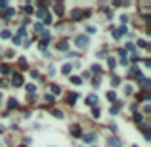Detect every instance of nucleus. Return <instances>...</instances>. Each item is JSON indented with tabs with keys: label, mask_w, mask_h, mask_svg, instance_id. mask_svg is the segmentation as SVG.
<instances>
[{
	"label": "nucleus",
	"mask_w": 151,
	"mask_h": 147,
	"mask_svg": "<svg viewBox=\"0 0 151 147\" xmlns=\"http://www.w3.org/2000/svg\"><path fill=\"white\" fill-rule=\"evenodd\" d=\"M119 82H121V80H119L117 77H113V78H111V84H113V86H119Z\"/></svg>",
	"instance_id": "36"
},
{
	"label": "nucleus",
	"mask_w": 151,
	"mask_h": 147,
	"mask_svg": "<svg viewBox=\"0 0 151 147\" xmlns=\"http://www.w3.org/2000/svg\"><path fill=\"white\" fill-rule=\"evenodd\" d=\"M138 46H140V48H143V50H145V48H147V42H145V40H138Z\"/></svg>",
	"instance_id": "35"
},
{
	"label": "nucleus",
	"mask_w": 151,
	"mask_h": 147,
	"mask_svg": "<svg viewBox=\"0 0 151 147\" xmlns=\"http://www.w3.org/2000/svg\"><path fill=\"white\" fill-rule=\"evenodd\" d=\"M92 117H94V119H98V117H100V109H98V107H94V109H92Z\"/></svg>",
	"instance_id": "31"
},
{
	"label": "nucleus",
	"mask_w": 151,
	"mask_h": 147,
	"mask_svg": "<svg viewBox=\"0 0 151 147\" xmlns=\"http://www.w3.org/2000/svg\"><path fill=\"white\" fill-rule=\"evenodd\" d=\"M71 82H73L75 86H78V84L82 82V78H78V77H71Z\"/></svg>",
	"instance_id": "26"
},
{
	"label": "nucleus",
	"mask_w": 151,
	"mask_h": 147,
	"mask_svg": "<svg viewBox=\"0 0 151 147\" xmlns=\"http://www.w3.org/2000/svg\"><path fill=\"white\" fill-rule=\"evenodd\" d=\"M71 71H73V65H71V63H65L63 67H61V73H63V75H69Z\"/></svg>",
	"instance_id": "13"
},
{
	"label": "nucleus",
	"mask_w": 151,
	"mask_h": 147,
	"mask_svg": "<svg viewBox=\"0 0 151 147\" xmlns=\"http://www.w3.org/2000/svg\"><path fill=\"white\" fill-rule=\"evenodd\" d=\"M25 12H27V14H33V6L27 4V6H25Z\"/></svg>",
	"instance_id": "39"
},
{
	"label": "nucleus",
	"mask_w": 151,
	"mask_h": 147,
	"mask_svg": "<svg viewBox=\"0 0 151 147\" xmlns=\"http://www.w3.org/2000/svg\"><path fill=\"white\" fill-rule=\"evenodd\" d=\"M107 65H109V69H115V67H117V59L109 57V59H107Z\"/></svg>",
	"instance_id": "19"
},
{
	"label": "nucleus",
	"mask_w": 151,
	"mask_h": 147,
	"mask_svg": "<svg viewBox=\"0 0 151 147\" xmlns=\"http://www.w3.org/2000/svg\"><path fill=\"white\" fill-rule=\"evenodd\" d=\"M142 120H143V117L140 115V113H134V122H136V124H142Z\"/></svg>",
	"instance_id": "18"
},
{
	"label": "nucleus",
	"mask_w": 151,
	"mask_h": 147,
	"mask_svg": "<svg viewBox=\"0 0 151 147\" xmlns=\"http://www.w3.org/2000/svg\"><path fill=\"white\" fill-rule=\"evenodd\" d=\"M19 67L21 69H27V59L25 57H19Z\"/></svg>",
	"instance_id": "23"
},
{
	"label": "nucleus",
	"mask_w": 151,
	"mask_h": 147,
	"mask_svg": "<svg viewBox=\"0 0 151 147\" xmlns=\"http://www.w3.org/2000/svg\"><path fill=\"white\" fill-rule=\"evenodd\" d=\"M14 14H15V10L12 8V6H6V10H4V14H2V17H4V19H8V17H12Z\"/></svg>",
	"instance_id": "7"
},
{
	"label": "nucleus",
	"mask_w": 151,
	"mask_h": 147,
	"mask_svg": "<svg viewBox=\"0 0 151 147\" xmlns=\"http://www.w3.org/2000/svg\"><path fill=\"white\" fill-rule=\"evenodd\" d=\"M86 103H88V105H96V103H98V97L94 96V94H90V96L86 97Z\"/></svg>",
	"instance_id": "12"
},
{
	"label": "nucleus",
	"mask_w": 151,
	"mask_h": 147,
	"mask_svg": "<svg viewBox=\"0 0 151 147\" xmlns=\"http://www.w3.org/2000/svg\"><path fill=\"white\" fill-rule=\"evenodd\" d=\"M140 99H142V101H149V99H151V96L145 92V94H142V96H140Z\"/></svg>",
	"instance_id": "32"
},
{
	"label": "nucleus",
	"mask_w": 151,
	"mask_h": 147,
	"mask_svg": "<svg viewBox=\"0 0 151 147\" xmlns=\"http://www.w3.org/2000/svg\"><path fill=\"white\" fill-rule=\"evenodd\" d=\"M0 37H2V38L6 40V38H10V37H12V32H10V31H2V32H0Z\"/></svg>",
	"instance_id": "29"
},
{
	"label": "nucleus",
	"mask_w": 151,
	"mask_h": 147,
	"mask_svg": "<svg viewBox=\"0 0 151 147\" xmlns=\"http://www.w3.org/2000/svg\"><path fill=\"white\" fill-rule=\"evenodd\" d=\"M27 92L31 94V96H35V92H37V86H35V84H27Z\"/></svg>",
	"instance_id": "16"
},
{
	"label": "nucleus",
	"mask_w": 151,
	"mask_h": 147,
	"mask_svg": "<svg viewBox=\"0 0 151 147\" xmlns=\"http://www.w3.org/2000/svg\"><path fill=\"white\" fill-rule=\"evenodd\" d=\"M71 134H73L75 138H78V136H80V126H78V124H73V126H71Z\"/></svg>",
	"instance_id": "10"
},
{
	"label": "nucleus",
	"mask_w": 151,
	"mask_h": 147,
	"mask_svg": "<svg viewBox=\"0 0 151 147\" xmlns=\"http://www.w3.org/2000/svg\"><path fill=\"white\" fill-rule=\"evenodd\" d=\"M107 99H109V101H115V99H117V94H115V92H109V94H107Z\"/></svg>",
	"instance_id": "30"
},
{
	"label": "nucleus",
	"mask_w": 151,
	"mask_h": 147,
	"mask_svg": "<svg viewBox=\"0 0 151 147\" xmlns=\"http://www.w3.org/2000/svg\"><path fill=\"white\" fill-rule=\"evenodd\" d=\"M54 12H55V14H63V6H61V4H55L54 6Z\"/></svg>",
	"instance_id": "25"
},
{
	"label": "nucleus",
	"mask_w": 151,
	"mask_h": 147,
	"mask_svg": "<svg viewBox=\"0 0 151 147\" xmlns=\"http://www.w3.org/2000/svg\"><path fill=\"white\" fill-rule=\"evenodd\" d=\"M12 40H14V44H19V42H21V38H19V37H14Z\"/></svg>",
	"instance_id": "41"
},
{
	"label": "nucleus",
	"mask_w": 151,
	"mask_h": 147,
	"mask_svg": "<svg viewBox=\"0 0 151 147\" xmlns=\"http://www.w3.org/2000/svg\"><path fill=\"white\" fill-rule=\"evenodd\" d=\"M119 61H121V65L128 63V61H126V50H119Z\"/></svg>",
	"instance_id": "9"
},
{
	"label": "nucleus",
	"mask_w": 151,
	"mask_h": 147,
	"mask_svg": "<svg viewBox=\"0 0 151 147\" xmlns=\"http://www.w3.org/2000/svg\"><path fill=\"white\" fill-rule=\"evenodd\" d=\"M124 94H126V96H132V94H134V88L130 86V84H126V86H124Z\"/></svg>",
	"instance_id": "17"
},
{
	"label": "nucleus",
	"mask_w": 151,
	"mask_h": 147,
	"mask_svg": "<svg viewBox=\"0 0 151 147\" xmlns=\"http://www.w3.org/2000/svg\"><path fill=\"white\" fill-rule=\"evenodd\" d=\"M57 50H60V52H67V50H69V44H67L65 40L57 42Z\"/></svg>",
	"instance_id": "11"
},
{
	"label": "nucleus",
	"mask_w": 151,
	"mask_h": 147,
	"mask_svg": "<svg viewBox=\"0 0 151 147\" xmlns=\"http://www.w3.org/2000/svg\"><path fill=\"white\" fill-rule=\"evenodd\" d=\"M142 132H143V136H145V139H149V138H151V130L147 128V126H143V128H142Z\"/></svg>",
	"instance_id": "21"
},
{
	"label": "nucleus",
	"mask_w": 151,
	"mask_h": 147,
	"mask_svg": "<svg viewBox=\"0 0 151 147\" xmlns=\"http://www.w3.org/2000/svg\"><path fill=\"white\" fill-rule=\"evenodd\" d=\"M90 71H92V73H101V67H100V65H92Z\"/></svg>",
	"instance_id": "27"
},
{
	"label": "nucleus",
	"mask_w": 151,
	"mask_h": 147,
	"mask_svg": "<svg viewBox=\"0 0 151 147\" xmlns=\"http://www.w3.org/2000/svg\"><path fill=\"white\" fill-rule=\"evenodd\" d=\"M77 99H78V94H77V92H71V94L67 96V103H69V105H73Z\"/></svg>",
	"instance_id": "8"
},
{
	"label": "nucleus",
	"mask_w": 151,
	"mask_h": 147,
	"mask_svg": "<svg viewBox=\"0 0 151 147\" xmlns=\"http://www.w3.org/2000/svg\"><path fill=\"white\" fill-rule=\"evenodd\" d=\"M35 31L42 35V32H44V25H42V23H37V25H35Z\"/></svg>",
	"instance_id": "24"
},
{
	"label": "nucleus",
	"mask_w": 151,
	"mask_h": 147,
	"mask_svg": "<svg viewBox=\"0 0 151 147\" xmlns=\"http://www.w3.org/2000/svg\"><path fill=\"white\" fill-rule=\"evenodd\" d=\"M42 19H44V25H50V23H52V15L48 14V12H44V15H42Z\"/></svg>",
	"instance_id": "15"
},
{
	"label": "nucleus",
	"mask_w": 151,
	"mask_h": 147,
	"mask_svg": "<svg viewBox=\"0 0 151 147\" xmlns=\"http://www.w3.org/2000/svg\"><path fill=\"white\" fill-rule=\"evenodd\" d=\"M0 73H2V75H8L10 73V67H8V65H2V67H0Z\"/></svg>",
	"instance_id": "28"
},
{
	"label": "nucleus",
	"mask_w": 151,
	"mask_h": 147,
	"mask_svg": "<svg viewBox=\"0 0 151 147\" xmlns=\"http://www.w3.org/2000/svg\"><path fill=\"white\" fill-rule=\"evenodd\" d=\"M2 132H4V126H2V124H0V134H2Z\"/></svg>",
	"instance_id": "42"
},
{
	"label": "nucleus",
	"mask_w": 151,
	"mask_h": 147,
	"mask_svg": "<svg viewBox=\"0 0 151 147\" xmlns=\"http://www.w3.org/2000/svg\"><path fill=\"white\" fill-rule=\"evenodd\" d=\"M132 147H138V145H132Z\"/></svg>",
	"instance_id": "44"
},
{
	"label": "nucleus",
	"mask_w": 151,
	"mask_h": 147,
	"mask_svg": "<svg viewBox=\"0 0 151 147\" xmlns=\"http://www.w3.org/2000/svg\"><path fill=\"white\" fill-rule=\"evenodd\" d=\"M88 44H90V38H88L86 35H78V37H75V46H78V48H86Z\"/></svg>",
	"instance_id": "1"
},
{
	"label": "nucleus",
	"mask_w": 151,
	"mask_h": 147,
	"mask_svg": "<svg viewBox=\"0 0 151 147\" xmlns=\"http://www.w3.org/2000/svg\"><path fill=\"white\" fill-rule=\"evenodd\" d=\"M52 115H54V117H57V119H63V113H61L60 109H52Z\"/></svg>",
	"instance_id": "22"
},
{
	"label": "nucleus",
	"mask_w": 151,
	"mask_h": 147,
	"mask_svg": "<svg viewBox=\"0 0 151 147\" xmlns=\"http://www.w3.org/2000/svg\"><path fill=\"white\" fill-rule=\"evenodd\" d=\"M124 35H126V27H124V25H121L119 29H115L113 31V38L115 40H119L121 37H124Z\"/></svg>",
	"instance_id": "2"
},
{
	"label": "nucleus",
	"mask_w": 151,
	"mask_h": 147,
	"mask_svg": "<svg viewBox=\"0 0 151 147\" xmlns=\"http://www.w3.org/2000/svg\"><path fill=\"white\" fill-rule=\"evenodd\" d=\"M107 145H109V147H121V145H123V141H121V138H115V136H113V138H107Z\"/></svg>",
	"instance_id": "5"
},
{
	"label": "nucleus",
	"mask_w": 151,
	"mask_h": 147,
	"mask_svg": "<svg viewBox=\"0 0 151 147\" xmlns=\"http://www.w3.org/2000/svg\"><path fill=\"white\" fill-rule=\"evenodd\" d=\"M12 84H14L15 88H19V86H23V77L19 73H15L14 77H12Z\"/></svg>",
	"instance_id": "4"
},
{
	"label": "nucleus",
	"mask_w": 151,
	"mask_h": 147,
	"mask_svg": "<svg viewBox=\"0 0 151 147\" xmlns=\"http://www.w3.org/2000/svg\"><path fill=\"white\" fill-rule=\"evenodd\" d=\"M25 35H27V31H25V27H21V29L17 31V37L21 38V37H25Z\"/></svg>",
	"instance_id": "33"
},
{
	"label": "nucleus",
	"mask_w": 151,
	"mask_h": 147,
	"mask_svg": "<svg viewBox=\"0 0 151 147\" xmlns=\"http://www.w3.org/2000/svg\"><path fill=\"white\" fill-rule=\"evenodd\" d=\"M17 105H19L17 99H14V97H10V99H8V107H10V109H17Z\"/></svg>",
	"instance_id": "14"
},
{
	"label": "nucleus",
	"mask_w": 151,
	"mask_h": 147,
	"mask_svg": "<svg viewBox=\"0 0 151 147\" xmlns=\"http://www.w3.org/2000/svg\"><path fill=\"white\" fill-rule=\"evenodd\" d=\"M86 14H88V10H73V12H71V17L73 19H82Z\"/></svg>",
	"instance_id": "3"
},
{
	"label": "nucleus",
	"mask_w": 151,
	"mask_h": 147,
	"mask_svg": "<svg viewBox=\"0 0 151 147\" xmlns=\"http://www.w3.org/2000/svg\"><path fill=\"white\" fill-rule=\"evenodd\" d=\"M46 46H48V42H44V40H40V50L44 52L46 50Z\"/></svg>",
	"instance_id": "38"
},
{
	"label": "nucleus",
	"mask_w": 151,
	"mask_h": 147,
	"mask_svg": "<svg viewBox=\"0 0 151 147\" xmlns=\"http://www.w3.org/2000/svg\"><path fill=\"white\" fill-rule=\"evenodd\" d=\"M44 99H46V101H54V96H50V94H46V96H44Z\"/></svg>",
	"instance_id": "40"
},
{
	"label": "nucleus",
	"mask_w": 151,
	"mask_h": 147,
	"mask_svg": "<svg viewBox=\"0 0 151 147\" xmlns=\"http://www.w3.org/2000/svg\"><path fill=\"white\" fill-rule=\"evenodd\" d=\"M60 92H61V88L57 86V84H52V94H55V96H60Z\"/></svg>",
	"instance_id": "20"
},
{
	"label": "nucleus",
	"mask_w": 151,
	"mask_h": 147,
	"mask_svg": "<svg viewBox=\"0 0 151 147\" xmlns=\"http://www.w3.org/2000/svg\"><path fill=\"white\" fill-rule=\"evenodd\" d=\"M19 147H25V145H19Z\"/></svg>",
	"instance_id": "43"
},
{
	"label": "nucleus",
	"mask_w": 151,
	"mask_h": 147,
	"mask_svg": "<svg viewBox=\"0 0 151 147\" xmlns=\"http://www.w3.org/2000/svg\"><path fill=\"white\" fill-rule=\"evenodd\" d=\"M119 113V105H115V107H111V115H117Z\"/></svg>",
	"instance_id": "37"
},
{
	"label": "nucleus",
	"mask_w": 151,
	"mask_h": 147,
	"mask_svg": "<svg viewBox=\"0 0 151 147\" xmlns=\"http://www.w3.org/2000/svg\"><path fill=\"white\" fill-rule=\"evenodd\" d=\"M86 32H88V35H94V32H96V27H92V25H88V27H86Z\"/></svg>",
	"instance_id": "34"
},
{
	"label": "nucleus",
	"mask_w": 151,
	"mask_h": 147,
	"mask_svg": "<svg viewBox=\"0 0 151 147\" xmlns=\"http://www.w3.org/2000/svg\"><path fill=\"white\" fill-rule=\"evenodd\" d=\"M82 141L84 143H94V141H96V134H84Z\"/></svg>",
	"instance_id": "6"
}]
</instances>
